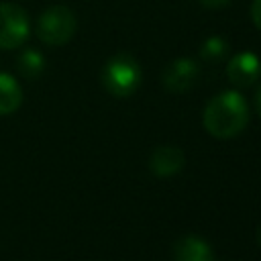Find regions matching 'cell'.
Listing matches in <instances>:
<instances>
[{
    "instance_id": "277c9868",
    "label": "cell",
    "mask_w": 261,
    "mask_h": 261,
    "mask_svg": "<svg viewBox=\"0 0 261 261\" xmlns=\"http://www.w3.org/2000/svg\"><path fill=\"white\" fill-rule=\"evenodd\" d=\"M29 37V16L18 4L0 2V49H16Z\"/></svg>"
},
{
    "instance_id": "ba28073f",
    "label": "cell",
    "mask_w": 261,
    "mask_h": 261,
    "mask_svg": "<svg viewBox=\"0 0 261 261\" xmlns=\"http://www.w3.org/2000/svg\"><path fill=\"white\" fill-rule=\"evenodd\" d=\"M175 261H214L212 249L200 237H184L173 249Z\"/></svg>"
},
{
    "instance_id": "5bb4252c",
    "label": "cell",
    "mask_w": 261,
    "mask_h": 261,
    "mask_svg": "<svg viewBox=\"0 0 261 261\" xmlns=\"http://www.w3.org/2000/svg\"><path fill=\"white\" fill-rule=\"evenodd\" d=\"M257 110H259V114H261V88H259V92H257Z\"/></svg>"
},
{
    "instance_id": "8992f818",
    "label": "cell",
    "mask_w": 261,
    "mask_h": 261,
    "mask_svg": "<svg viewBox=\"0 0 261 261\" xmlns=\"http://www.w3.org/2000/svg\"><path fill=\"white\" fill-rule=\"evenodd\" d=\"M259 73H261L259 57L251 51L237 53L234 57H230L226 65V75L237 88H249L253 82H257Z\"/></svg>"
},
{
    "instance_id": "3957f363",
    "label": "cell",
    "mask_w": 261,
    "mask_h": 261,
    "mask_svg": "<svg viewBox=\"0 0 261 261\" xmlns=\"http://www.w3.org/2000/svg\"><path fill=\"white\" fill-rule=\"evenodd\" d=\"M77 20L67 6H49L37 18V37L45 45H65L75 33Z\"/></svg>"
},
{
    "instance_id": "52a82bcc",
    "label": "cell",
    "mask_w": 261,
    "mask_h": 261,
    "mask_svg": "<svg viewBox=\"0 0 261 261\" xmlns=\"http://www.w3.org/2000/svg\"><path fill=\"white\" fill-rule=\"evenodd\" d=\"M184 161L186 159H184L181 149L165 145V147H159L153 153V157H151V171L157 177H169V175H175L184 167Z\"/></svg>"
},
{
    "instance_id": "7c38bea8",
    "label": "cell",
    "mask_w": 261,
    "mask_h": 261,
    "mask_svg": "<svg viewBox=\"0 0 261 261\" xmlns=\"http://www.w3.org/2000/svg\"><path fill=\"white\" fill-rule=\"evenodd\" d=\"M251 18H253L255 27L261 31V0H253V4H251Z\"/></svg>"
},
{
    "instance_id": "9c48e42d",
    "label": "cell",
    "mask_w": 261,
    "mask_h": 261,
    "mask_svg": "<svg viewBox=\"0 0 261 261\" xmlns=\"http://www.w3.org/2000/svg\"><path fill=\"white\" fill-rule=\"evenodd\" d=\"M22 104V88L20 84L10 75L0 71V116L12 114Z\"/></svg>"
},
{
    "instance_id": "6da1fadb",
    "label": "cell",
    "mask_w": 261,
    "mask_h": 261,
    "mask_svg": "<svg viewBox=\"0 0 261 261\" xmlns=\"http://www.w3.org/2000/svg\"><path fill=\"white\" fill-rule=\"evenodd\" d=\"M249 120V106L245 98L234 92L226 90L214 96L204 110V128L216 139H230L239 135Z\"/></svg>"
},
{
    "instance_id": "30bf717a",
    "label": "cell",
    "mask_w": 261,
    "mask_h": 261,
    "mask_svg": "<svg viewBox=\"0 0 261 261\" xmlns=\"http://www.w3.org/2000/svg\"><path fill=\"white\" fill-rule=\"evenodd\" d=\"M16 67H18V71H20L24 77L35 80V77H39V75L43 73V69H45V57H43V53H39L37 49H24V51L18 55V59H16Z\"/></svg>"
},
{
    "instance_id": "9a60e30c",
    "label": "cell",
    "mask_w": 261,
    "mask_h": 261,
    "mask_svg": "<svg viewBox=\"0 0 261 261\" xmlns=\"http://www.w3.org/2000/svg\"><path fill=\"white\" fill-rule=\"evenodd\" d=\"M257 243H259V247H261V226H259V230H257Z\"/></svg>"
},
{
    "instance_id": "4fadbf2b",
    "label": "cell",
    "mask_w": 261,
    "mask_h": 261,
    "mask_svg": "<svg viewBox=\"0 0 261 261\" xmlns=\"http://www.w3.org/2000/svg\"><path fill=\"white\" fill-rule=\"evenodd\" d=\"M202 6H206V8H222V6H226L230 0H198Z\"/></svg>"
},
{
    "instance_id": "7a4b0ae2",
    "label": "cell",
    "mask_w": 261,
    "mask_h": 261,
    "mask_svg": "<svg viewBox=\"0 0 261 261\" xmlns=\"http://www.w3.org/2000/svg\"><path fill=\"white\" fill-rule=\"evenodd\" d=\"M102 84L108 94L116 98H126L137 92L141 84V65L128 53L112 55L102 69Z\"/></svg>"
},
{
    "instance_id": "5b68a950",
    "label": "cell",
    "mask_w": 261,
    "mask_h": 261,
    "mask_svg": "<svg viewBox=\"0 0 261 261\" xmlns=\"http://www.w3.org/2000/svg\"><path fill=\"white\" fill-rule=\"evenodd\" d=\"M198 75H200L198 63L190 57H179V59H173L165 67V71L161 75V82L169 92L181 94V92H188L196 84Z\"/></svg>"
},
{
    "instance_id": "8fae6325",
    "label": "cell",
    "mask_w": 261,
    "mask_h": 261,
    "mask_svg": "<svg viewBox=\"0 0 261 261\" xmlns=\"http://www.w3.org/2000/svg\"><path fill=\"white\" fill-rule=\"evenodd\" d=\"M226 53H228V45H226V41H224L222 37H218V35L208 37V39L204 41L202 49H200L202 59L212 61V63H216V61H220L222 57H226Z\"/></svg>"
}]
</instances>
